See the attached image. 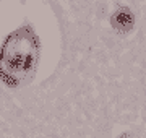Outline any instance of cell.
Segmentation results:
<instances>
[{
    "label": "cell",
    "mask_w": 146,
    "mask_h": 138,
    "mask_svg": "<svg viewBox=\"0 0 146 138\" xmlns=\"http://www.w3.org/2000/svg\"><path fill=\"white\" fill-rule=\"evenodd\" d=\"M112 23L117 29H130L131 25H133V15L128 8H120L114 16H112Z\"/></svg>",
    "instance_id": "2"
},
{
    "label": "cell",
    "mask_w": 146,
    "mask_h": 138,
    "mask_svg": "<svg viewBox=\"0 0 146 138\" xmlns=\"http://www.w3.org/2000/svg\"><path fill=\"white\" fill-rule=\"evenodd\" d=\"M39 58V41L29 26L11 33L0 49V78L16 86L31 78Z\"/></svg>",
    "instance_id": "1"
}]
</instances>
